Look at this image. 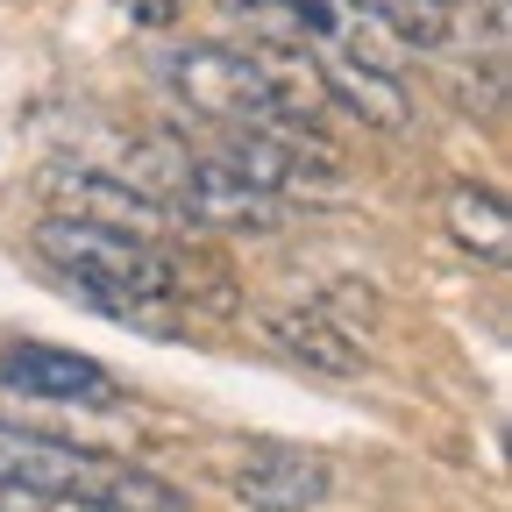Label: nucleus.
<instances>
[{
  "instance_id": "obj_1",
  "label": "nucleus",
  "mask_w": 512,
  "mask_h": 512,
  "mask_svg": "<svg viewBox=\"0 0 512 512\" xmlns=\"http://www.w3.org/2000/svg\"><path fill=\"white\" fill-rule=\"evenodd\" d=\"M29 249L79 299H93L100 313L128 320V328H150V335H164L171 320L200 299V264H192L178 242L100 228V221H79V214H43L29 228Z\"/></svg>"
},
{
  "instance_id": "obj_2",
  "label": "nucleus",
  "mask_w": 512,
  "mask_h": 512,
  "mask_svg": "<svg viewBox=\"0 0 512 512\" xmlns=\"http://www.w3.org/2000/svg\"><path fill=\"white\" fill-rule=\"evenodd\" d=\"M150 79L192 107V121H221V128H285L313 121L320 79L306 50H249V43H157L150 50Z\"/></svg>"
},
{
  "instance_id": "obj_3",
  "label": "nucleus",
  "mask_w": 512,
  "mask_h": 512,
  "mask_svg": "<svg viewBox=\"0 0 512 512\" xmlns=\"http://www.w3.org/2000/svg\"><path fill=\"white\" fill-rule=\"evenodd\" d=\"M0 491H79V498H107L121 512H185V498L164 477L93 456V448H72V441H50L15 420H0Z\"/></svg>"
},
{
  "instance_id": "obj_4",
  "label": "nucleus",
  "mask_w": 512,
  "mask_h": 512,
  "mask_svg": "<svg viewBox=\"0 0 512 512\" xmlns=\"http://www.w3.org/2000/svg\"><path fill=\"white\" fill-rule=\"evenodd\" d=\"M256 335H264L285 363H299L306 377H363L370 370V342L363 320L335 299H285V306H256Z\"/></svg>"
},
{
  "instance_id": "obj_5",
  "label": "nucleus",
  "mask_w": 512,
  "mask_h": 512,
  "mask_svg": "<svg viewBox=\"0 0 512 512\" xmlns=\"http://www.w3.org/2000/svg\"><path fill=\"white\" fill-rule=\"evenodd\" d=\"M43 192H50V214H79V221H100V228H128V235H150V242H178V214L143 192L136 178H121L93 157H57L43 171Z\"/></svg>"
},
{
  "instance_id": "obj_6",
  "label": "nucleus",
  "mask_w": 512,
  "mask_h": 512,
  "mask_svg": "<svg viewBox=\"0 0 512 512\" xmlns=\"http://www.w3.org/2000/svg\"><path fill=\"white\" fill-rule=\"evenodd\" d=\"M228 498L242 512H320L335 498V463L313 456V448L256 441L228 463Z\"/></svg>"
},
{
  "instance_id": "obj_7",
  "label": "nucleus",
  "mask_w": 512,
  "mask_h": 512,
  "mask_svg": "<svg viewBox=\"0 0 512 512\" xmlns=\"http://www.w3.org/2000/svg\"><path fill=\"white\" fill-rule=\"evenodd\" d=\"M306 57H313V79H320V93H335V100H342L356 121H370V128H392V136H406V128L420 121V100H413V86H406L399 72H384L377 57L349 50L342 36L313 43Z\"/></svg>"
},
{
  "instance_id": "obj_8",
  "label": "nucleus",
  "mask_w": 512,
  "mask_h": 512,
  "mask_svg": "<svg viewBox=\"0 0 512 512\" xmlns=\"http://www.w3.org/2000/svg\"><path fill=\"white\" fill-rule=\"evenodd\" d=\"M0 384L43 406H121V384L107 377V363L79 349H50V342H8L0 349Z\"/></svg>"
},
{
  "instance_id": "obj_9",
  "label": "nucleus",
  "mask_w": 512,
  "mask_h": 512,
  "mask_svg": "<svg viewBox=\"0 0 512 512\" xmlns=\"http://www.w3.org/2000/svg\"><path fill=\"white\" fill-rule=\"evenodd\" d=\"M349 15L384 29L406 50H456V8L463 0H342Z\"/></svg>"
},
{
  "instance_id": "obj_10",
  "label": "nucleus",
  "mask_w": 512,
  "mask_h": 512,
  "mask_svg": "<svg viewBox=\"0 0 512 512\" xmlns=\"http://www.w3.org/2000/svg\"><path fill=\"white\" fill-rule=\"evenodd\" d=\"M441 221H448V235H456L477 264H505V256H512V221H505V200L491 185H448Z\"/></svg>"
}]
</instances>
